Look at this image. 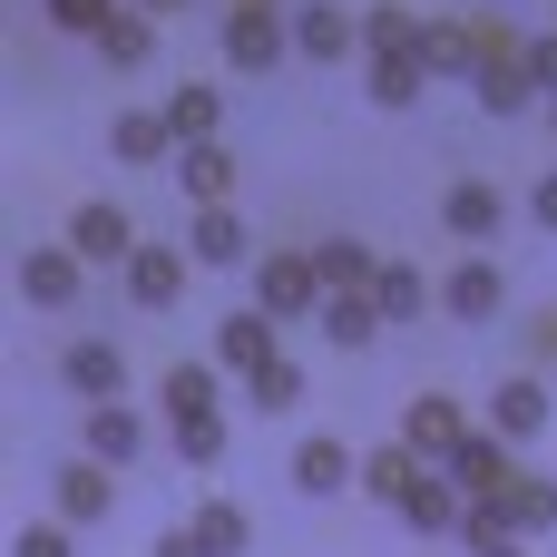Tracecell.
I'll use <instances>...</instances> for the list:
<instances>
[{
    "label": "cell",
    "instance_id": "cell-1",
    "mask_svg": "<svg viewBox=\"0 0 557 557\" xmlns=\"http://www.w3.org/2000/svg\"><path fill=\"white\" fill-rule=\"evenodd\" d=\"M284 59H294L284 0H235V10H225V69H235V78H274Z\"/></svg>",
    "mask_w": 557,
    "mask_h": 557
},
{
    "label": "cell",
    "instance_id": "cell-2",
    "mask_svg": "<svg viewBox=\"0 0 557 557\" xmlns=\"http://www.w3.org/2000/svg\"><path fill=\"white\" fill-rule=\"evenodd\" d=\"M323 264H313V245H294V255H255V304L274 313V323H313L323 313Z\"/></svg>",
    "mask_w": 557,
    "mask_h": 557
},
{
    "label": "cell",
    "instance_id": "cell-3",
    "mask_svg": "<svg viewBox=\"0 0 557 557\" xmlns=\"http://www.w3.org/2000/svg\"><path fill=\"white\" fill-rule=\"evenodd\" d=\"M10 284H20V304H39V313H69V304L88 294V255H78L69 235H59V245H29Z\"/></svg>",
    "mask_w": 557,
    "mask_h": 557
},
{
    "label": "cell",
    "instance_id": "cell-4",
    "mask_svg": "<svg viewBox=\"0 0 557 557\" xmlns=\"http://www.w3.org/2000/svg\"><path fill=\"white\" fill-rule=\"evenodd\" d=\"M294 59H313V69L362 59V20H352L343 0H294Z\"/></svg>",
    "mask_w": 557,
    "mask_h": 557
},
{
    "label": "cell",
    "instance_id": "cell-5",
    "mask_svg": "<svg viewBox=\"0 0 557 557\" xmlns=\"http://www.w3.org/2000/svg\"><path fill=\"white\" fill-rule=\"evenodd\" d=\"M186 255H196L206 274H235V264H255V225L235 215V196H225V206H186Z\"/></svg>",
    "mask_w": 557,
    "mask_h": 557
},
{
    "label": "cell",
    "instance_id": "cell-6",
    "mask_svg": "<svg viewBox=\"0 0 557 557\" xmlns=\"http://www.w3.org/2000/svg\"><path fill=\"white\" fill-rule=\"evenodd\" d=\"M499 304H509V274L490 264V245H470V255L441 274V313H450V323H499Z\"/></svg>",
    "mask_w": 557,
    "mask_h": 557
},
{
    "label": "cell",
    "instance_id": "cell-7",
    "mask_svg": "<svg viewBox=\"0 0 557 557\" xmlns=\"http://www.w3.org/2000/svg\"><path fill=\"white\" fill-rule=\"evenodd\" d=\"M490 431H499V441H519V450H529L539 431H557V401H548V382H539V372H509V382L490 392Z\"/></svg>",
    "mask_w": 557,
    "mask_h": 557
},
{
    "label": "cell",
    "instance_id": "cell-8",
    "mask_svg": "<svg viewBox=\"0 0 557 557\" xmlns=\"http://www.w3.org/2000/svg\"><path fill=\"white\" fill-rule=\"evenodd\" d=\"M470 98H480L490 117H519V108H539L548 88L529 78V49H490V59L470 69Z\"/></svg>",
    "mask_w": 557,
    "mask_h": 557
},
{
    "label": "cell",
    "instance_id": "cell-9",
    "mask_svg": "<svg viewBox=\"0 0 557 557\" xmlns=\"http://www.w3.org/2000/svg\"><path fill=\"white\" fill-rule=\"evenodd\" d=\"M186 264H196V255H176V245H137V255L117 264V274H127V304H137V313H176Z\"/></svg>",
    "mask_w": 557,
    "mask_h": 557
},
{
    "label": "cell",
    "instance_id": "cell-10",
    "mask_svg": "<svg viewBox=\"0 0 557 557\" xmlns=\"http://www.w3.org/2000/svg\"><path fill=\"white\" fill-rule=\"evenodd\" d=\"M450 480H460L470 499H499V490L519 480V441H499V431L480 421V431H470V441L450 450Z\"/></svg>",
    "mask_w": 557,
    "mask_h": 557
},
{
    "label": "cell",
    "instance_id": "cell-11",
    "mask_svg": "<svg viewBox=\"0 0 557 557\" xmlns=\"http://www.w3.org/2000/svg\"><path fill=\"white\" fill-rule=\"evenodd\" d=\"M401 519H411L421 539H460V519H470V490L450 480V460H431V470L411 480V499H401Z\"/></svg>",
    "mask_w": 557,
    "mask_h": 557
},
{
    "label": "cell",
    "instance_id": "cell-12",
    "mask_svg": "<svg viewBox=\"0 0 557 557\" xmlns=\"http://www.w3.org/2000/svg\"><path fill=\"white\" fill-rule=\"evenodd\" d=\"M499 225H509V196H499V186L460 176V186L441 196V235H460V245H499Z\"/></svg>",
    "mask_w": 557,
    "mask_h": 557
},
{
    "label": "cell",
    "instance_id": "cell-13",
    "mask_svg": "<svg viewBox=\"0 0 557 557\" xmlns=\"http://www.w3.org/2000/svg\"><path fill=\"white\" fill-rule=\"evenodd\" d=\"M59 382H69L78 401H117V392H127V352L98 343V333H78V343L59 352Z\"/></svg>",
    "mask_w": 557,
    "mask_h": 557
},
{
    "label": "cell",
    "instance_id": "cell-14",
    "mask_svg": "<svg viewBox=\"0 0 557 557\" xmlns=\"http://www.w3.org/2000/svg\"><path fill=\"white\" fill-rule=\"evenodd\" d=\"M401 441H411L421 460H450V450L470 441V421H460L450 392H411V401H401Z\"/></svg>",
    "mask_w": 557,
    "mask_h": 557
},
{
    "label": "cell",
    "instance_id": "cell-15",
    "mask_svg": "<svg viewBox=\"0 0 557 557\" xmlns=\"http://www.w3.org/2000/svg\"><path fill=\"white\" fill-rule=\"evenodd\" d=\"M294 490H304V499H343V490H362V450H343L333 431H313V441L294 450Z\"/></svg>",
    "mask_w": 557,
    "mask_h": 557
},
{
    "label": "cell",
    "instance_id": "cell-16",
    "mask_svg": "<svg viewBox=\"0 0 557 557\" xmlns=\"http://www.w3.org/2000/svg\"><path fill=\"white\" fill-rule=\"evenodd\" d=\"M108 157H117V166H166V157H176L166 108H117V117H108Z\"/></svg>",
    "mask_w": 557,
    "mask_h": 557
},
{
    "label": "cell",
    "instance_id": "cell-17",
    "mask_svg": "<svg viewBox=\"0 0 557 557\" xmlns=\"http://www.w3.org/2000/svg\"><path fill=\"white\" fill-rule=\"evenodd\" d=\"M176 186H186V206H225V196H235V147H225V137L176 147Z\"/></svg>",
    "mask_w": 557,
    "mask_h": 557
},
{
    "label": "cell",
    "instance_id": "cell-18",
    "mask_svg": "<svg viewBox=\"0 0 557 557\" xmlns=\"http://www.w3.org/2000/svg\"><path fill=\"white\" fill-rule=\"evenodd\" d=\"M69 245H78L88 264H127L147 235L127 225V206H78V215H69Z\"/></svg>",
    "mask_w": 557,
    "mask_h": 557
},
{
    "label": "cell",
    "instance_id": "cell-19",
    "mask_svg": "<svg viewBox=\"0 0 557 557\" xmlns=\"http://www.w3.org/2000/svg\"><path fill=\"white\" fill-rule=\"evenodd\" d=\"M108 509H117V470H108V460L59 470V519H69V529H108Z\"/></svg>",
    "mask_w": 557,
    "mask_h": 557
},
{
    "label": "cell",
    "instance_id": "cell-20",
    "mask_svg": "<svg viewBox=\"0 0 557 557\" xmlns=\"http://www.w3.org/2000/svg\"><path fill=\"white\" fill-rule=\"evenodd\" d=\"M274 333H284V323H274L264 304H255V313H225V323H215V362H225V372H255V362H274V352H284Z\"/></svg>",
    "mask_w": 557,
    "mask_h": 557
},
{
    "label": "cell",
    "instance_id": "cell-21",
    "mask_svg": "<svg viewBox=\"0 0 557 557\" xmlns=\"http://www.w3.org/2000/svg\"><path fill=\"white\" fill-rule=\"evenodd\" d=\"M421 29L431 20H411V0H372L362 10V59H421Z\"/></svg>",
    "mask_w": 557,
    "mask_h": 557
},
{
    "label": "cell",
    "instance_id": "cell-22",
    "mask_svg": "<svg viewBox=\"0 0 557 557\" xmlns=\"http://www.w3.org/2000/svg\"><path fill=\"white\" fill-rule=\"evenodd\" d=\"M147 450V421L127 411V401H88V460H108V470H127Z\"/></svg>",
    "mask_w": 557,
    "mask_h": 557
},
{
    "label": "cell",
    "instance_id": "cell-23",
    "mask_svg": "<svg viewBox=\"0 0 557 557\" xmlns=\"http://www.w3.org/2000/svg\"><path fill=\"white\" fill-rule=\"evenodd\" d=\"M499 519H509L519 539H548V529H557V480H548V470H519V480L499 490Z\"/></svg>",
    "mask_w": 557,
    "mask_h": 557
},
{
    "label": "cell",
    "instance_id": "cell-24",
    "mask_svg": "<svg viewBox=\"0 0 557 557\" xmlns=\"http://www.w3.org/2000/svg\"><path fill=\"white\" fill-rule=\"evenodd\" d=\"M421 69L431 78H470L480 69V20H431L421 29Z\"/></svg>",
    "mask_w": 557,
    "mask_h": 557
},
{
    "label": "cell",
    "instance_id": "cell-25",
    "mask_svg": "<svg viewBox=\"0 0 557 557\" xmlns=\"http://www.w3.org/2000/svg\"><path fill=\"white\" fill-rule=\"evenodd\" d=\"M157 108H166V127H176V147H196V137H215V127H225V98H215L206 78H176V88H166Z\"/></svg>",
    "mask_w": 557,
    "mask_h": 557
},
{
    "label": "cell",
    "instance_id": "cell-26",
    "mask_svg": "<svg viewBox=\"0 0 557 557\" xmlns=\"http://www.w3.org/2000/svg\"><path fill=\"white\" fill-rule=\"evenodd\" d=\"M313 333H323L333 352H362V343L382 333V304H372V294H323V313H313Z\"/></svg>",
    "mask_w": 557,
    "mask_h": 557
},
{
    "label": "cell",
    "instance_id": "cell-27",
    "mask_svg": "<svg viewBox=\"0 0 557 557\" xmlns=\"http://www.w3.org/2000/svg\"><path fill=\"white\" fill-rule=\"evenodd\" d=\"M166 441H176V460H186V470H215V460H225V411H215V401L166 411Z\"/></svg>",
    "mask_w": 557,
    "mask_h": 557
},
{
    "label": "cell",
    "instance_id": "cell-28",
    "mask_svg": "<svg viewBox=\"0 0 557 557\" xmlns=\"http://www.w3.org/2000/svg\"><path fill=\"white\" fill-rule=\"evenodd\" d=\"M421 470H431V460H421V450H411V441H401V431H392V450H362V490H372V499H382V509H401V499H411V480H421Z\"/></svg>",
    "mask_w": 557,
    "mask_h": 557
},
{
    "label": "cell",
    "instance_id": "cell-29",
    "mask_svg": "<svg viewBox=\"0 0 557 557\" xmlns=\"http://www.w3.org/2000/svg\"><path fill=\"white\" fill-rule=\"evenodd\" d=\"M98 49H108V69H147V59H157V10H137V0H127V10L98 29Z\"/></svg>",
    "mask_w": 557,
    "mask_h": 557
},
{
    "label": "cell",
    "instance_id": "cell-30",
    "mask_svg": "<svg viewBox=\"0 0 557 557\" xmlns=\"http://www.w3.org/2000/svg\"><path fill=\"white\" fill-rule=\"evenodd\" d=\"M313 264H323V284H333V294H372V274H382V255H372V245H352V235H323V245H313Z\"/></svg>",
    "mask_w": 557,
    "mask_h": 557
},
{
    "label": "cell",
    "instance_id": "cell-31",
    "mask_svg": "<svg viewBox=\"0 0 557 557\" xmlns=\"http://www.w3.org/2000/svg\"><path fill=\"white\" fill-rule=\"evenodd\" d=\"M372 304H382V323H421V304H441V284H421V264H382Z\"/></svg>",
    "mask_w": 557,
    "mask_h": 557
},
{
    "label": "cell",
    "instance_id": "cell-32",
    "mask_svg": "<svg viewBox=\"0 0 557 557\" xmlns=\"http://www.w3.org/2000/svg\"><path fill=\"white\" fill-rule=\"evenodd\" d=\"M245 401H255L264 421H284V411L304 401V362H294V352H274V362H255V372H245Z\"/></svg>",
    "mask_w": 557,
    "mask_h": 557
},
{
    "label": "cell",
    "instance_id": "cell-33",
    "mask_svg": "<svg viewBox=\"0 0 557 557\" xmlns=\"http://www.w3.org/2000/svg\"><path fill=\"white\" fill-rule=\"evenodd\" d=\"M186 529H196L215 557H245V548H255V519H245L235 499H196V509H186Z\"/></svg>",
    "mask_w": 557,
    "mask_h": 557
},
{
    "label": "cell",
    "instance_id": "cell-34",
    "mask_svg": "<svg viewBox=\"0 0 557 557\" xmlns=\"http://www.w3.org/2000/svg\"><path fill=\"white\" fill-rule=\"evenodd\" d=\"M362 88H372V108H421L431 69H421V59H372V78H362Z\"/></svg>",
    "mask_w": 557,
    "mask_h": 557
},
{
    "label": "cell",
    "instance_id": "cell-35",
    "mask_svg": "<svg viewBox=\"0 0 557 557\" xmlns=\"http://www.w3.org/2000/svg\"><path fill=\"white\" fill-rule=\"evenodd\" d=\"M215 372H225V362H166L157 401H166V411H196V401H215Z\"/></svg>",
    "mask_w": 557,
    "mask_h": 557
},
{
    "label": "cell",
    "instance_id": "cell-36",
    "mask_svg": "<svg viewBox=\"0 0 557 557\" xmlns=\"http://www.w3.org/2000/svg\"><path fill=\"white\" fill-rule=\"evenodd\" d=\"M10 557H78V529H69V519H29V529L10 539Z\"/></svg>",
    "mask_w": 557,
    "mask_h": 557
},
{
    "label": "cell",
    "instance_id": "cell-37",
    "mask_svg": "<svg viewBox=\"0 0 557 557\" xmlns=\"http://www.w3.org/2000/svg\"><path fill=\"white\" fill-rule=\"evenodd\" d=\"M39 10H49L59 29H78V39H98V29H108V20H117L127 0H39Z\"/></svg>",
    "mask_w": 557,
    "mask_h": 557
},
{
    "label": "cell",
    "instance_id": "cell-38",
    "mask_svg": "<svg viewBox=\"0 0 557 557\" xmlns=\"http://www.w3.org/2000/svg\"><path fill=\"white\" fill-rule=\"evenodd\" d=\"M529 78L557 98V29H548V39H529Z\"/></svg>",
    "mask_w": 557,
    "mask_h": 557
},
{
    "label": "cell",
    "instance_id": "cell-39",
    "mask_svg": "<svg viewBox=\"0 0 557 557\" xmlns=\"http://www.w3.org/2000/svg\"><path fill=\"white\" fill-rule=\"evenodd\" d=\"M147 557H215V548H206V539H196V529L176 519V529H166V539H157V548H147Z\"/></svg>",
    "mask_w": 557,
    "mask_h": 557
},
{
    "label": "cell",
    "instance_id": "cell-40",
    "mask_svg": "<svg viewBox=\"0 0 557 557\" xmlns=\"http://www.w3.org/2000/svg\"><path fill=\"white\" fill-rule=\"evenodd\" d=\"M529 215H539V235H557V166L529 186Z\"/></svg>",
    "mask_w": 557,
    "mask_h": 557
},
{
    "label": "cell",
    "instance_id": "cell-41",
    "mask_svg": "<svg viewBox=\"0 0 557 557\" xmlns=\"http://www.w3.org/2000/svg\"><path fill=\"white\" fill-rule=\"evenodd\" d=\"M529 343H539V362H557V313H539V333H529Z\"/></svg>",
    "mask_w": 557,
    "mask_h": 557
},
{
    "label": "cell",
    "instance_id": "cell-42",
    "mask_svg": "<svg viewBox=\"0 0 557 557\" xmlns=\"http://www.w3.org/2000/svg\"><path fill=\"white\" fill-rule=\"evenodd\" d=\"M480 557H529V539H490V548H480Z\"/></svg>",
    "mask_w": 557,
    "mask_h": 557
},
{
    "label": "cell",
    "instance_id": "cell-43",
    "mask_svg": "<svg viewBox=\"0 0 557 557\" xmlns=\"http://www.w3.org/2000/svg\"><path fill=\"white\" fill-rule=\"evenodd\" d=\"M137 10H157V20H176V10H186V0H137Z\"/></svg>",
    "mask_w": 557,
    "mask_h": 557
},
{
    "label": "cell",
    "instance_id": "cell-44",
    "mask_svg": "<svg viewBox=\"0 0 557 557\" xmlns=\"http://www.w3.org/2000/svg\"><path fill=\"white\" fill-rule=\"evenodd\" d=\"M548 127H557V98H548Z\"/></svg>",
    "mask_w": 557,
    "mask_h": 557
}]
</instances>
